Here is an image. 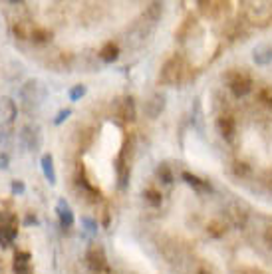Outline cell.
<instances>
[{
	"label": "cell",
	"mask_w": 272,
	"mask_h": 274,
	"mask_svg": "<svg viewBox=\"0 0 272 274\" xmlns=\"http://www.w3.org/2000/svg\"><path fill=\"white\" fill-rule=\"evenodd\" d=\"M181 74H183L181 60H179V58H171V60L165 62L159 80L165 82V84H177V82H181Z\"/></svg>",
	"instance_id": "6da1fadb"
},
{
	"label": "cell",
	"mask_w": 272,
	"mask_h": 274,
	"mask_svg": "<svg viewBox=\"0 0 272 274\" xmlns=\"http://www.w3.org/2000/svg\"><path fill=\"white\" fill-rule=\"evenodd\" d=\"M86 260H88V266H90L91 272H108V260H106V254L99 247H91L88 254H86Z\"/></svg>",
	"instance_id": "7a4b0ae2"
},
{
	"label": "cell",
	"mask_w": 272,
	"mask_h": 274,
	"mask_svg": "<svg viewBox=\"0 0 272 274\" xmlns=\"http://www.w3.org/2000/svg\"><path fill=\"white\" fill-rule=\"evenodd\" d=\"M228 88H230L234 97H245L252 90V82H250L249 76H245V74H234L230 78V82H228Z\"/></svg>",
	"instance_id": "3957f363"
},
{
	"label": "cell",
	"mask_w": 272,
	"mask_h": 274,
	"mask_svg": "<svg viewBox=\"0 0 272 274\" xmlns=\"http://www.w3.org/2000/svg\"><path fill=\"white\" fill-rule=\"evenodd\" d=\"M217 127H219V133L225 137V139H232L234 133H236V121H234V117L232 115H221L219 119H217Z\"/></svg>",
	"instance_id": "277c9868"
},
{
	"label": "cell",
	"mask_w": 272,
	"mask_h": 274,
	"mask_svg": "<svg viewBox=\"0 0 272 274\" xmlns=\"http://www.w3.org/2000/svg\"><path fill=\"white\" fill-rule=\"evenodd\" d=\"M56 213H58V219H60V225L64 228H70L74 225V213L70 205L66 203V199H60L58 205H56Z\"/></svg>",
	"instance_id": "5b68a950"
},
{
	"label": "cell",
	"mask_w": 272,
	"mask_h": 274,
	"mask_svg": "<svg viewBox=\"0 0 272 274\" xmlns=\"http://www.w3.org/2000/svg\"><path fill=\"white\" fill-rule=\"evenodd\" d=\"M181 177L189 187H193V189L199 191V193H209V191H211V185H209V183L203 181V179H199L197 175H193V173H189V171H185Z\"/></svg>",
	"instance_id": "8992f818"
},
{
	"label": "cell",
	"mask_w": 272,
	"mask_h": 274,
	"mask_svg": "<svg viewBox=\"0 0 272 274\" xmlns=\"http://www.w3.org/2000/svg\"><path fill=\"white\" fill-rule=\"evenodd\" d=\"M40 165H42V173H44V177L48 179V183L54 185L56 183V171H54V159H52V155L50 153L42 155Z\"/></svg>",
	"instance_id": "52a82bcc"
},
{
	"label": "cell",
	"mask_w": 272,
	"mask_h": 274,
	"mask_svg": "<svg viewBox=\"0 0 272 274\" xmlns=\"http://www.w3.org/2000/svg\"><path fill=\"white\" fill-rule=\"evenodd\" d=\"M117 56H119V48H117V44H114V42L104 44V48L99 50V58H101L104 62H108V64L115 62V60H117Z\"/></svg>",
	"instance_id": "ba28073f"
},
{
	"label": "cell",
	"mask_w": 272,
	"mask_h": 274,
	"mask_svg": "<svg viewBox=\"0 0 272 274\" xmlns=\"http://www.w3.org/2000/svg\"><path fill=\"white\" fill-rule=\"evenodd\" d=\"M254 62L260 64V66H266L272 62V46H260L254 50Z\"/></svg>",
	"instance_id": "9c48e42d"
},
{
	"label": "cell",
	"mask_w": 272,
	"mask_h": 274,
	"mask_svg": "<svg viewBox=\"0 0 272 274\" xmlns=\"http://www.w3.org/2000/svg\"><path fill=\"white\" fill-rule=\"evenodd\" d=\"M16 228L10 227V225H0V245L2 247H8L14 238H16Z\"/></svg>",
	"instance_id": "30bf717a"
},
{
	"label": "cell",
	"mask_w": 272,
	"mask_h": 274,
	"mask_svg": "<svg viewBox=\"0 0 272 274\" xmlns=\"http://www.w3.org/2000/svg\"><path fill=\"white\" fill-rule=\"evenodd\" d=\"M207 232H209L211 236H215V238H221V236L227 232V225H225L223 221H211V223L207 225Z\"/></svg>",
	"instance_id": "8fae6325"
},
{
	"label": "cell",
	"mask_w": 272,
	"mask_h": 274,
	"mask_svg": "<svg viewBox=\"0 0 272 274\" xmlns=\"http://www.w3.org/2000/svg\"><path fill=\"white\" fill-rule=\"evenodd\" d=\"M143 197H145V201H147L149 205H153V207H159L161 201H163V195L159 193L157 189H147V191L143 193Z\"/></svg>",
	"instance_id": "7c38bea8"
},
{
	"label": "cell",
	"mask_w": 272,
	"mask_h": 274,
	"mask_svg": "<svg viewBox=\"0 0 272 274\" xmlns=\"http://www.w3.org/2000/svg\"><path fill=\"white\" fill-rule=\"evenodd\" d=\"M123 119H127V121H133L135 119V104H133V99L131 97H127L125 101H123Z\"/></svg>",
	"instance_id": "4fadbf2b"
},
{
	"label": "cell",
	"mask_w": 272,
	"mask_h": 274,
	"mask_svg": "<svg viewBox=\"0 0 272 274\" xmlns=\"http://www.w3.org/2000/svg\"><path fill=\"white\" fill-rule=\"evenodd\" d=\"M157 175L159 179L163 183H167V185H171L173 183V173H171V169H169V165H165V163H161L157 167Z\"/></svg>",
	"instance_id": "5bb4252c"
},
{
	"label": "cell",
	"mask_w": 272,
	"mask_h": 274,
	"mask_svg": "<svg viewBox=\"0 0 272 274\" xmlns=\"http://www.w3.org/2000/svg\"><path fill=\"white\" fill-rule=\"evenodd\" d=\"M52 38V32L50 30H44V28H36L34 32H32V40H36V42H46V40H50Z\"/></svg>",
	"instance_id": "9a60e30c"
},
{
	"label": "cell",
	"mask_w": 272,
	"mask_h": 274,
	"mask_svg": "<svg viewBox=\"0 0 272 274\" xmlns=\"http://www.w3.org/2000/svg\"><path fill=\"white\" fill-rule=\"evenodd\" d=\"M249 173H250V167L245 161H236V163H234V175H236V177H247Z\"/></svg>",
	"instance_id": "2e32d148"
},
{
	"label": "cell",
	"mask_w": 272,
	"mask_h": 274,
	"mask_svg": "<svg viewBox=\"0 0 272 274\" xmlns=\"http://www.w3.org/2000/svg\"><path fill=\"white\" fill-rule=\"evenodd\" d=\"M258 99H260L266 108H272V88H264V90L258 91Z\"/></svg>",
	"instance_id": "e0dca14e"
},
{
	"label": "cell",
	"mask_w": 272,
	"mask_h": 274,
	"mask_svg": "<svg viewBox=\"0 0 272 274\" xmlns=\"http://www.w3.org/2000/svg\"><path fill=\"white\" fill-rule=\"evenodd\" d=\"M86 95V86H82V84H78V86H74L72 90H70V99L72 101H78L80 97H84Z\"/></svg>",
	"instance_id": "ac0fdd59"
},
{
	"label": "cell",
	"mask_w": 272,
	"mask_h": 274,
	"mask_svg": "<svg viewBox=\"0 0 272 274\" xmlns=\"http://www.w3.org/2000/svg\"><path fill=\"white\" fill-rule=\"evenodd\" d=\"M70 115H72V112H70V110H62V112H58V115H56V119H54V123H56V125L64 123V121L68 119Z\"/></svg>",
	"instance_id": "d6986e66"
},
{
	"label": "cell",
	"mask_w": 272,
	"mask_h": 274,
	"mask_svg": "<svg viewBox=\"0 0 272 274\" xmlns=\"http://www.w3.org/2000/svg\"><path fill=\"white\" fill-rule=\"evenodd\" d=\"M10 189H12V193H14V195H22L24 191H26V187H24L22 181H12Z\"/></svg>",
	"instance_id": "ffe728a7"
},
{
	"label": "cell",
	"mask_w": 272,
	"mask_h": 274,
	"mask_svg": "<svg viewBox=\"0 0 272 274\" xmlns=\"http://www.w3.org/2000/svg\"><path fill=\"white\" fill-rule=\"evenodd\" d=\"M16 264H28L30 262V254L28 252H16Z\"/></svg>",
	"instance_id": "44dd1931"
},
{
	"label": "cell",
	"mask_w": 272,
	"mask_h": 274,
	"mask_svg": "<svg viewBox=\"0 0 272 274\" xmlns=\"http://www.w3.org/2000/svg\"><path fill=\"white\" fill-rule=\"evenodd\" d=\"M14 272L16 274H32L28 264H14Z\"/></svg>",
	"instance_id": "7402d4cb"
},
{
	"label": "cell",
	"mask_w": 272,
	"mask_h": 274,
	"mask_svg": "<svg viewBox=\"0 0 272 274\" xmlns=\"http://www.w3.org/2000/svg\"><path fill=\"white\" fill-rule=\"evenodd\" d=\"M84 225L88 227V232H91V234H95V230H97V225H95V223H93L91 219H88V217H86V219H84Z\"/></svg>",
	"instance_id": "603a6c76"
},
{
	"label": "cell",
	"mask_w": 272,
	"mask_h": 274,
	"mask_svg": "<svg viewBox=\"0 0 272 274\" xmlns=\"http://www.w3.org/2000/svg\"><path fill=\"white\" fill-rule=\"evenodd\" d=\"M264 243H266L268 247H272V227H268L264 230Z\"/></svg>",
	"instance_id": "cb8c5ba5"
},
{
	"label": "cell",
	"mask_w": 272,
	"mask_h": 274,
	"mask_svg": "<svg viewBox=\"0 0 272 274\" xmlns=\"http://www.w3.org/2000/svg\"><path fill=\"white\" fill-rule=\"evenodd\" d=\"M24 225H26V227H28V225H38V219L32 217V215H28V217L24 219Z\"/></svg>",
	"instance_id": "d4e9b609"
},
{
	"label": "cell",
	"mask_w": 272,
	"mask_h": 274,
	"mask_svg": "<svg viewBox=\"0 0 272 274\" xmlns=\"http://www.w3.org/2000/svg\"><path fill=\"white\" fill-rule=\"evenodd\" d=\"M6 167H8V155L2 153V155H0V169H6Z\"/></svg>",
	"instance_id": "484cf974"
},
{
	"label": "cell",
	"mask_w": 272,
	"mask_h": 274,
	"mask_svg": "<svg viewBox=\"0 0 272 274\" xmlns=\"http://www.w3.org/2000/svg\"><path fill=\"white\" fill-rule=\"evenodd\" d=\"M197 274H211V272H209V270H199Z\"/></svg>",
	"instance_id": "4316f807"
}]
</instances>
